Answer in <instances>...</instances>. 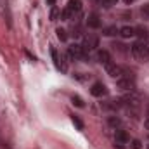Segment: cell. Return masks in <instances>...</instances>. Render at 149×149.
<instances>
[{
  "mask_svg": "<svg viewBox=\"0 0 149 149\" xmlns=\"http://www.w3.org/2000/svg\"><path fill=\"white\" fill-rule=\"evenodd\" d=\"M144 127L149 130V118H146V120H144Z\"/></svg>",
  "mask_w": 149,
  "mask_h": 149,
  "instance_id": "25",
  "label": "cell"
},
{
  "mask_svg": "<svg viewBox=\"0 0 149 149\" xmlns=\"http://www.w3.org/2000/svg\"><path fill=\"white\" fill-rule=\"evenodd\" d=\"M71 121L74 123V127H76L78 130H83V121L80 120V116H78V114H71Z\"/></svg>",
  "mask_w": 149,
  "mask_h": 149,
  "instance_id": "17",
  "label": "cell"
},
{
  "mask_svg": "<svg viewBox=\"0 0 149 149\" xmlns=\"http://www.w3.org/2000/svg\"><path fill=\"white\" fill-rule=\"evenodd\" d=\"M104 70H106V73L109 74V76H113V78H120L121 74H123V68L121 66H118V64H114V63H108V64H104Z\"/></svg>",
  "mask_w": 149,
  "mask_h": 149,
  "instance_id": "7",
  "label": "cell"
},
{
  "mask_svg": "<svg viewBox=\"0 0 149 149\" xmlns=\"http://www.w3.org/2000/svg\"><path fill=\"white\" fill-rule=\"evenodd\" d=\"M24 52H26V56H28V57H30V59H31V61H35V56H33V54H30V52H28V50H24Z\"/></svg>",
  "mask_w": 149,
  "mask_h": 149,
  "instance_id": "24",
  "label": "cell"
},
{
  "mask_svg": "<svg viewBox=\"0 0 149 149\" xmlns=\"http://www.w3.org/2000/svg\"><path fill=\"white\" fill-rule=\"evenodd\" d=\"M123 2H125V3H127V5H130V3H134V2H135V0H123Z\"/></svg>",
  "mask_w": 149,
  "mask_h": 149,
  "instance_id": "27",
  "label": "cell"
},
{
  "mask_svg": "<svg viewBox=\"0 0 149 149\" xmlns=\"http://www.w3.org/2000/svg\"><path fill=\"white\" fill-rule=\"evenodd\" d=\"M118 33H120V37H123V38H132V37H135V28H132V26H123V28L118 30Z\"/></svg>",
  "mask_w": 149,
  "mask_h": 149,
  "instance_id": "12",
  "label": "cell"
},
{
  "mask_svg": "<svg viewBox=\"0 0 149 149\" xmlns=\"http://www.w3.org/2000/svg\"><path fill=\"white\" fill-rule=\"evenodd\" d=\"M108 125L113 127V128H120V127H121V120H120L118 116H109V118H108Z\"/></svg>",
  "mask_w": 149,
  "mask_h": 149,
  "instance_id": "16",
  "label": "cell"
},
{
  "mask_svg": "<svg viewBox=\"0 0 149 149\" xmlns=\"http://www.w3.org/2000/svg\"><path fill=\"white\" fill-rule=\"evenodd\" d=\"M121 106H123V104H121V101H114V99L106 101V102H101V108H102V109H106V111H118Z\"/></svg>",
  "mask_w": 149,
  "mask_h": 149,
  "instance_id": "10",
  "label": "cell"
},
{
  "mask_svg": "<svg viewBox=\"0 0 149 149\" xmlns=\"http://www.w3.org/2000/svg\"><path fill=\"white\" fill-rule=\"evenodd\" d=\"M56 33H57V38H59L61 42H66V40H68V35H66V31H64L63 28H59Z\"/></svg>",
  "mask_w": 149,
  "mask_h": 149,
  "instance_id": "20",
  "label": "cell"
},
{
  "mask_svg": "<svg viewBox=\"0 0 149 149\" xmlns=\"http://www.w3.org/2000/svg\"><path fill=\"white\" fill-rule=\"evenodd\" d=\"M87 26L88 28H92V30H97L99 26H101V17H99V14H90L88 16V19H87Z\"/></svg>",
  "mask_w": 149,
  "mask_h": 149,
  "instance_id": "11",
  "label": "cell"
},
{
  "mask_svg": "<svg viewBox=\"0 0 149 149\" xmlns=\"http://www.w3.org/2000/svg\"><path fill=\"white\" fill-rule=\"evenodd\" d=\"M71 102H73L76 108H83V106H85V102H83V99H81L80 95H73V97H71Z\"/></svg>",
  "mask_w": 149,
  "mask_h": 149,
  "instance_id": "18",
  "label": "cell"
},
{
  "mask_svg": "<svg viewBox=\"0 0 149 149\" xmlns=\"http://www.w3.org/2000/svg\"><path fill=\"white\" fill-rule=\"evenodd\" d=\"M95 2H97V3H102V0H95Z\"/></svg>",
  "mask_w": 149,
  "mask_h": 149,
  "instance_id": "28",
  "label": "cell"
},
{
  "mask_svg": "<svg viewBox=\"0 0 149 149\" xmlns=\"http://www.w3.org/2000/svg\"><path fill=\"white\" fill-rule=\"evenodd\" d=\"M57 16H61V10H59V7L52 5V10H50V21H56Z\"/></svg>",
  "mask_w": 149,
  "mask_h": 149,
  "instance_id": "19",
  "label": "cell"
},
{
  "mask_svg": "<svg viewBox=\"0 0 149 149\" xmlns=\"http://www.w3.org/2000/svg\"><path fill=\"white\" fill-rule=\"evenodd\" d=\"M130 148H132V149H142V142L135 139V141H132V144H130Z\"/></svg>",
  "mask_w": 149,
  "mask_h": 149,
  "instance_id": "22",
  "label": "cell"
},
{
  "mask_svg": "<svg viewBox=\"0 0 149 149\" xmlns=\"http://www.w3.org/2000/svg\"><path fill=\"white\" fill-rule=\"evenodd\" d=\"M97 61L104 66V64H108V63H111V56H109V52L108 50H99L97 52Z\"/></svg>",
  "mask_w": 149,
  "mask_h": 149,
  "instance_id": "13",
  "label": "cell"
},
{
  "mask_svg": "<svg viewBox=\"0 0 149 149\" xmlns=\"http://www.w3.org/2000/svg\"><path fill=\"white\" fill-rule=\"evenodd\" d=\"M68 57H71L73 61H83V59H87V50L83 49V45L73 43L68 47Z\"/></svg>",
  "mask_w": 149,
  "mask_h": 149,
  "instance_id": "3",
  "label": "cell"
},
{
  "mask_svg": "<svg viewBox=\"0 0 149 149\" xmlns=\"http://www.w3.org/2000/svg\"><path fill=\"white\" fill-rule=\"evenodd\" d=\"M116 83H118V88L127 90V92H134V88H135V78L128 71H123L120 78H116Z\"/></svg>",
  "mask_w": 149,
  "mask_h": 149,
  "instance_id": "1",
  "label": "cell"
},
{
  "mask_svg": "<svg viewBox=\"0 0 149 149\" xmlns=\"http://www.w3.org/2000/svg\"><path fill=\"white\" fill-rule=\"evenodd\" d=\"M135 35L141 38V42H146L149 37V31L146 30V28H142V26H139V28H135Z\"/></svg>",
  "mask_w": 149,
  "mask_h": 149,
  "instance_id": "14",
  "label": "cell"
},
{
  "mask_svg": "<svg viewBox=\"0 0 149 149\" xmlns=\"http://www.w3.org/2000/svg\"><path fill=\"white\" fill-rule=\"evenodd\" d=\"M50 56H52V61H54V66L61 71V73H66L68 71V64H66V61H64V57H61L59 54H57V50L52 47L50 49Z\"/></svg>",
  "mask_w": 149,
  "mask_h": 149,
  "instance_id": "4",
  "label": "cell"
},
{
  "mask_svg": "<svg viewBox=\"0 0 149 149\" xmlns=\"http://www.w3.org/2000/svg\"><path fill=\"white\" fill-rule=\"evenodd\" d=\"M47 3L49 5H56V0H47Z\"/></svg>",
  "mask_w": 149,
  "mask_h": 149,
  "instance_id": "26",
  "label": "cell"
},
{
  "mask_svg": "<svg viewBox=\"0 0 149 149\" xmlns=\"http://www.w3.org/2000/svg\"><path fill=\"white\" fill-rule=\"evenodd\" d=\"M90 94H92L94 97H102V95L108 94V88H106V85H104L102 81H95V83L90 87Z\"/></svg>",
  "mask_w": 149,
  "mask_h": 149,
  "instance_id": "8",
  "label": "cell"
},
{
  "mask_svg": "<svg viewBox=\"0 0 149 149\" xmlns=\"http://www.w3.org/2000/svg\"><path fill=\"white\" fill-rule=\"evenodd\" d=\"M148 149H149V146H148Z\"/></svg>",
  "mask_w": 149,
  "mask_h": 149,
  "instance_id": "30",
  "label": "cell"
},
{
  "mask_svg": "<svg viewBox=\"0 0 149 149\" xmlns=\"http://www.w3.org/2000/svg\"><path fill=\"white\" fill-rule=\"evenodd\" d=\"M132 56L137 61H148L149 59V45L146 42H135L132 45Z\"/></svg>",
  "mask_w": 149,
  "mask_h": 149,
  "instance_id": "2",
  "label": "cell"
},
{
  "mask_svg": "<svg viewBox=\"0 0 149 149\" xmlns=\"http://www.w3.org/2000/svg\"><path fill=\"white\" fill-rule=\"evenodd\" d=\"M116 2L118 0H102V7H106V9H109V7H113V5H116Z\"/></svg>",
  "mask_w": 149,
  "mask_h": 149,
  "instance_id": "21",
  "label": "cell"
},
{
  "mask_svg": "<svg viewBox=\"0 0 149 149\" xmlns=\"http://www.w3.org/2000/svg\"><path fill=\"white\" fill-rule=\"evenodd\" d=\"M97 47H99V37L94 35V33H88L85 37V40H83V49L85 50H94Z\"/></svg>",
  "mask_w": 149,
  "mask_h": 149,
  "instance_id": "6",
  "label": "cell"
},
{
  "mask_svg": "<svg viewBox=\"0 0 149 149\" xmlns=\"http://www.w3.org/2000/svg\"><path fill=\"white\" fill-rule=\"evenodd\" d=\"M128 142H130L128 134L125 130H116V134H114V148L125 149V144H128Z\"/></svg>",
  "mask_w": 149,
  "mask_h": 149,
  "instance_id": "5",
  "label": "cell"
},
{
  "mask_svg": "<svg viewBox=\"0 0 149 149\" xmlns=\"http://www.w3.org/2000/svg\"><path fill=\"white\" fill-rule=\"evenodd\" d=\"M102 35L104 37H114V35H118V28L116 26H106L104 30H102Z\"/></svg>",
  "mask_w": 149,
  "mask_h": 149,
  "instance_id": "15",
  "label": "cell"
},
{
  "mask_svg": "<svg viewBox=\"0 0 149 149\" xmlns=\"http://www.w3.org/2000/svg\"><path fill=\"white\" fill-rule=\"evenodd\" d=\"M148 118H149V106H148Z\"/></svg>",
  "mask_w": 149,
  "mask_h": 149,
  "instance_id": "29",
  "label": "cell"
},
{
  "mask_svg": "<svg viewBox=\"0 0 149 149\" xmlns=\"http://www.w3.org/2000/svg\"><path fill=\"white\" fill-rule=\"evenodd\" d=\"M66 10L70 12L71 17H74V14H80V10H81V0H70L68 5H66Z\"/></svg>",
  "mask_w": 149,
  "mask_h": 149,
  "instance_id": "9",
  "label": "cell"
},
{
  "mask_svg": "<svg viewBox=\"0 0 149 149\" xmlns=\"http://www.w3.org/2000/svg\"><path fill=\"white\" fill-rule=\"evenodd\" d=\"M141 14H142V17H144V19H149V5H146V7H142V9H141Z\"/></svg>",
  "mask_w": 149,
  "mask_h": 149,
  "instance_id": "23",
  "label": "cell"
}]
</instances>
